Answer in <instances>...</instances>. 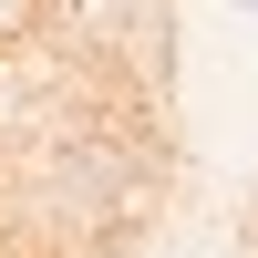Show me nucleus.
<instances>
[{
    "label": "nucleus",
    "instance_id": "obj_1",
    "mask_svg": "<svg viewBox=\"0 0 258 258\" xmlns=\"http://www.w3.org/2000/svg\"><path fill=\"white\" fill-rule=\"evenodd\" d=\"M0 11H21V0H0Z\"/></svg>",
    "mask_w": 258,
    "mask_h": 258
}]
</instances>
